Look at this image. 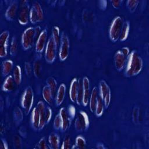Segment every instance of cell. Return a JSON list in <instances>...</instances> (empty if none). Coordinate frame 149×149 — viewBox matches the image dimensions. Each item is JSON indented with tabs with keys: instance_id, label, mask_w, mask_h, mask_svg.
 <instances>
[{
	"instance_id": "cell-41",
	"label": "cell",
	"mask_w": 149,
	"mask_h": 149,
	"mask_svg": "<svg viewBox=\"0 0 149 149\" xmlns=\"http://www.w3.org/2000/svg\"><path fill=\"white\" fill-rule=\"evenodd\" d=\"M68 113V116H69V118L70 120L74 118V117L75 116V115H76V108L73 105H70L69 107Z\"/></svg>"
},
{
	"instance_id": "cell-5",
	"label": "cell",
	"mask_w": 149,
	"mask_h": 149,
	"mask_svg": "<svg viewBox=\"0 0 149 149\" xmlns=\"http://www.w3.org/2000/svg\"><path fill=\"white\" fill-rule=\"evenodd\" d=\"M56 45L52 38L51 36L47 41L45 49V59L48 63H52L56 58Z\"/></svg>"
},
{
	"instance_id": "cell-32",
	"label": "cell",
	"mask_w": 149,
	"mask_h": 149,
	"mask_svg": "<svg viewBox=\"0 0 149 149\" xmlns=\"http://www.w3.org/2000/svg\"><path fill=\"white\" fill-rule=\"evenodd\" d=\"M41 62L40 59H36L33 63V72L36 77H39L41 75Z\"/></svg>"
},
{
	"instance_id": "cell-46",
	"label": "cell",
	"mask_w": 149,
	"mask_h": 149,
	"mask_svg": "<svg viewBox=\"0 0 149 149\" xmlns=\"http://www.w3.org/2000/svg\"><path fill=\"white\" fill-rule=\"evenodd\" d=\"M122 52L126 56H128V55H129V49L127 47H123L122 48V49H120Z\"/></svg>"
},
{
	"instance_id": "cell-15",
	"label": "cell",
	"mask_w": 149,
	"mask_h": 149,
	"mask_svg": "<svg viewBox=\"0 0 149 149\" xmlns=\"http://www.w3.org/2000/svg\"><path fill=\"white\" fill-rule=\"evenodd\" d=\"M47 37V31L46 29H44L41 31L40 36L38 37L36 43V50L37 52H42L46 43Z\"/></svg>"
},
{
	"instance_id": "cell-27",
	"label": "cell",
	"mask_w": 149,
	"mask_h": 149,
	"mask_svg": "<svg viewBox=\"0 0 149 149\" xmlns=\"http://www.w3.org/2000/svg\"><path fill=\"white\" fill-rule=\"evenodd\" d=\"M13 77L15 83L17 85H19L22 81V70L20 66H15L13 72Z\"/></svg>"
},
{
	"instance_id": "cell-26",
	"label": "cell",
	"mask_w": 149,
	"mask_h": 149,
	"mask_svg": "<svg viewBox=\"0 0 149 149\" xmlns=\"http://www.w3.org/2000/svg\"><path fill=\"white\" fill-rule=\"evenodd\" d=\"M130 30V23L129 21H125L123 23L119 40L120 41H125L127 39Z\"/></svg>"
},
{
	"instance_id": "cell-10",
	"label": "cell",
	"mask_w": 149,
	"mask_h": 149,
	"mask_svg": "<svg viewBox=\"0 0 149 149\" xmlns=\"http://www.w3.org/2000/svg\"><path fill=\"white\" fill-rule=\"evenodd\" d=\"M99 88L100 96L103 101L104 107L107 108L110 104L111 100V94L109 87L104 80H101L99 84Z\"/></svg>"
},
{
	"instance_id": "cell-35",
	"label": "cell",
	"mask_w": 149,
	"mask_h": 149,
	"mask_svg": "<svg viewBox=\"0 0 149 149\" xmlns=\"http://www.w3.org/2000/svg\"><path fill=\"white\" fill-rule=\"evenodd\" d=\"M14 116L15 119L19 123H20L23 119V112L22 110L19 107H16L14 110Z\"/></svg>"
},
{
	"instance_id": "cell-33",
	"label": "cell",
	"mask_w": 149,
	"mask_h": 149,
	"mask_svg": "<svg viewBox=\"0 0 149 149\" xmlns=\"http://www.w3.org/2000/svg\"><path fill=\"white\" fill-rule=\"evenodd\" d=\"M86 145V142L85 140V139L81 136H79L76 138V141H75V146L76 148H84Z\"/></svg>"
},
{
	"instance_id": "cell-8",
	"label": "cell",
	"mask_w": 149,
	"mask_h": 149,
	"mask_svg": "<svg viewBox=\"0 0 149 149\" xmlns=\"http://www.w3.org/2000/svg\"><path fill=\"white\" fill-rule=\"evenodd\" d=\"M70 43L68 36L65 32H62L61 38V44L59 50V56L61 61L66 60L69 54Z\"/></svg>"
},
{
	"instance_id": "cell-40",
	"label": "cell",
	"mask_w": 149,
	"mask_h": 149,
	"mask_svg": "<svg viewBox=\"0 0 149 149\" xmlns=\"http://www.w3.org/2000/svg\"><path fill=\"white\" fill-rule=\"evenodd\" d=\"M54 126L55 129H59L61 128L62 120H61V118L59 113L56 115V116H55V118L54 119Z\"/></svg>"
},
{
	"instance_id": "cell-31",
	"label": "cell",
	"mask_w": 149,
	"mask_h": 149,
	"mask_svg": "<svg viewBox=\"0 0 149 149\" xmlns=\"http://www.w3.org/2000/svg\"><path fill=\"white\" fill-rule=\"evenodd\" d=\"M60 31L58 26H55L52 29V37L56 44V47H58L60 42Z\"/></svg>"
},
{
	"instance_id": "cell-29",
	"label": "cell",
	"mask_w": 149,
	"mask_h": 149,
	"mask_svg": "<svg viewBox=\"0 0 149 149\" xmlns=\"http://www.w3.org/2000/svg\"><path fill=\"white\" fill-rule=\"evenodd\" d=\"M83 94V88L82 80L81 79H79L78 80V88H77V97L76 100V103L78 105H80L82 103Z\"/></svg>"
},
{
	"instance_id": "cell-1",
	"label": "cell",
	"mask_w": 149,
	"mask_h": 149,
	"mask_svg": "<svg viewBox=\"0 0 149 149\" xmlns=\"http://www.w3.org/2000/svg\"><path fill=\"white\" fill-rule=\"evenodd\" d=\"M127 57L128 59L125 70V74L129 77L138 74L141 71L143 67V62L141 57L135 51H133Z\"/></svg>"
},
{
	"instance_id": "cell-16",
	"label": "cell",
	"mask_w": 149,
	"mask_h": 149,
	"mask_svg": "<svg viewBox=\"0 0 149 149\" xmlns=\"http://www.w3.org/2000/svg\"><path fill=\"white\" fill-rule=\"evenodd\" d=\"M17 9V1L12 2L10 5L7 8L5 16L7 20L12 21L15 19Z\"/></svg>"
},
{
	"instance_id": "cell-50",
	"label": "cell",
	"mask_w": 149,
	"mask_h": 149,
	"mask_svg": "<svg viewBox=\"0 0 149 149\" xmlns=\"http://www.w3.org/2000/svg\"><path fill=\"white\" fill-rule=\"evenodd\" d=\"M3 132H5V128L4 129L3 128V125H2V124H1V133L3 134Z\"/></svg>"
},
{
	"instance_id": "cell-38",
	"label": "cell",
	"mask_w": 149,
	"mask_h": 149,
	"mask_svg": "<svg viewBox=\"0 0 149 149\" xmlns=\"http://www.w3.org/2000/svg\"><path fill=\"white\" fill-rule=\"evenodd\" d=\"M48 145L46 143V140L44 137L41 138L36 146L34 147V148H39V149H47L48 148Z\"/></svg>"
},
{
	"instance_id": "cell-2",
	"label": "cell",
	"mask_w": 149,
	"mask_h": 149,
	"mask_svg": "<svg viewBox=\"0 0 149 149\" xmlns=\"http://www.w3.org/2000/svg\"><path fill=\"white\" fill-rule=\"evenodd\" d=\"M123 23L122 18L119 16H116L112 20L109 31V38L112 41L116 42L119 39Z\"/></svg>"
},
{
	"instance_id": "cell-18",
	"label": "cell",
	"mask_w": 149,
	"mask_h": 149,
	"mask_svg": "<svg viewBox=\"0 0 149 149\" xmlns=\"http://www.w3.org/2000/svg\"><path fill=\"white\" fill-rule=\"evenodd\" d=\"M78 88V79L74 77L72 79L69 88V97L72 102L76 101Z\"/></svg>"
},
{
	"instance_id": "cell-48",
	"label": "cell",
	"mask_w": 149,
	"mask_h": 149,
	"mask_svg": "<svg viewBox=\"0 0 149 149\" xmlns=\"http://www.w3.org/2000/svg\"><path fill=\"white\" fill-rule=\"evenodd\" d=\"M100 6L101 9L104 10L107 8V1H100L99 2Z\"/></svg>"
},
{
	"instance_id": "cell-20",
	"label": "cell",
	"mask_w": 149,
	"mask_h": 149,
	"mask_svg": "<svg viewBox=\"0 0 149 149\" xmlns=\"http://www.w3.org/2000/svg\"><path fill=\"white\" fill-rule=\"evenodd\" d=\"M59 113L61 116V120H62L61 129L63 131H65L69 127V122H70V119L69 118L68 112L66 111V109L63 107V108H61Z\"/></svg>"
},
{
	"instance_id": "cell-22",
	"label": "cell",
	"mask_w": 149,
	"mask_h": 149,
	"mask_svg": "<svg viewBox=\"0 0 149 149\" xmlns=\"http://www.w3.org/2000/svg\"><path fill=\"white\" fill-rule=\"evenodd\" d=\"M48 142L50 148L53 149H58L59 147V139L57 134L52 133L48 137Z\"/></svg>"
},
{
	"instance_id": "cell-3",
	"label": "cell",
	"mask_w": 149,
	"mask_h": 149,
	"mask_svg": "<svg viewBox=\"0 0 149 149\" xmlns=\"http://www.w3.org/2000/svg\"><path fill=\"white\" fill-rule=\"evenodd\" d=\"M34 101V93L30 86L24 91L21 99V105L26 114L29 113L32 108Z\"/></svg>"
},
{
	"instance_id": "cell-11",
	"label": "cell",
	"mask_w": 149,
	"mask_h": 149,
	"mask_svg": "<svg viewBox=\"0 0 149 149\" xmlns=\"http://www.w3.org/2000/svg\"><path fill=\"white\" fill-rule=\"evenodd\" d=\"M9 37V33L8 31H3L0 35V56L1 58L6 56L7 55Z\"/></svg>"
},
{
	"instance_id": "cell-17",
	"label": "cell",
	"mask_w": 149,
	"mask_h": 149,
	"mask_svg": "<svg viewBox=\"0 0 149 149\" xmlns=\"http://www.w3.org/2000/svg\"><path fill=\"white\" fill-rule=\"evenodd\" d=\"M98 90L97 87H94L91 90V93L89 101V106L90 109L92 112H95V107L98 97Z\"/></svg>"
},
{
	"instance_id": "cell-13",
	"label": "cell",
	"mask_w": 149,
	"mask_h": 149,
	"mask_svg": "<svg viewBox=\"0 0 149 149\" xmlns=\"http://www.w3.org/2000/svg\"><path fill=\"white\" fill-rule=\"evenodd\" d=\"M82 83L83 88L82 104L84 107H86L88 105L90 96V81L88 78L86 76L84 77L82 80Z\"/></svg>"
},
{
	"instance_id": "cell-9",
	"label": "cell",
	"mask_w": 149,
	"mask_h": 149,
	"mask_svg": "<svg viewBox=\"0 0 149 149\" xmlns=\"http://www.w3.org/2000/svg\"><path fill=\"white\" fill-rule=\"evenodd\" d=\"M30 10L29 2L27 1H22L20 5L18 21L23 25L26 24L30 19Z\"/></svg>"
},
{
	"instance_id": "cell-42",
	"label": "cell",
	"mask_w": 149,
	"mask_h": 149,
	"mask_svg": "<svg viewBox=\"0 0 149 149\" xmlns=\"http://www.w3.org/2000/svg\"><path fill=\"white\" fill-rule=\"evenodd\" d=\"M52 117V110L49 107H46V111H45V122L46 123H48L49 120H51Z\"/></svg>"
},
{
	"instance_id": "cell-6",
	"label": "cell",
	"mask_w": 149,
	"mask_h": 149,
	"mask_svg": "<svg viewBox=\"0 0 149 149\" xmlns=\"http://www.w3.org/2000/svg\"><path fill=\"white\" fill-rule=\"evenodd\" d=\"M90 121L88 116L84 111H80L77 115L74 120V127L77 131L86 130L89 127Z\"/></svg>"
},
{
	"instance_id": "cell-12",
	"label": "cell",
	"mask_w": 149,
	"mask_h": 149,
	"mask_svg": "<svg viewBox=\"0 0 149 149\" xmlns=\"http://www.w3.org/2000/svg\"><path fill=\"white\" fill-rule=\"evenodd\" d=\"M127 56H126L121 51L118 50L114 55V63L116 69L118 71L122 70L125 66Z\"/></svg>"
},
{
	"instance_id": "cell-30",
	"label": "cell",
	"mask_w": 149,
	"mask_h": 149,
	"mask_svg": "<svg viewBox=\"0 0 149 149\" xmlns=\"http://www.w3.org/2000/svg\"><path fill=\"white\" fill-rule=\"evenodd\" d=\"M104 104L103 101L101 99V97L98 95L96 107H95V112H94L95 113V115L98 117L101 116L103 114L104 108Z\"/></svg>"
},
{
	"instance_id": "cell-39",
	"label": "cell",
	"mask_w": 149,
	"mask_h": 149,
	"mask_svg": "<svg viewBox=\"0 0 149 149\" xmlns=\"http://www.w3.org/2000/svg\"><path fill=\"white\" fill-rule=\"evenodd\" d=\"M70 146H71L70 137L69 136H66L63 139V142H62L61 148L62 149H68L71 147Z\"/></svg>"
},
{
	"instance_id": "cell-24",
	"label": "cell",
	"mask_w": 149,
	"mask_h": 149,
	"mask_svg": "<svg viewBox=\"0 0 149 149\" xmlns=\"http://www.w3.org/2000/svg\"><path fill=\"white\" fill-rule=\"evenodd\" d=\"M42 94L43 98L45 101V102H47L48 104L51 105L52 104L54 96L49 88L47 85L43 87Z\"/></svg>"
},
{
	"instance_id": "cell-19",
	"label": "cell",
	"mask_w": 149,
	"mask_h": 149,
	"mask_svg": "<svg viewBox=\"0 0 149 149\" xmlns=\"http://www.w3.org/2000/svg\"><path fill=\"white\" fill-rule=\"evenodd\" d=\"M66 87L65 84L64 83H62L59 86L57 90L56 95L55 101H56V104L58 106L61 105L62 103L63 102L65 99V94H66Z\"/></svg>"
},
{
	"instance_id": "cell-28",
	"label": "cell",
	"mask_w": 149,
	"mask_h": 149,
	"mask_svg": "<svg viewBox=\"0 0 149 149\" xmlns=\"http://www.w3.org/2000/svg\"><path fill=\"white\" fill-rule=\"evenodd\" d=\"M46 83H47V86L49 88L54 97L56 95V91L57 90V83L56 80H55L54 78L50 77L47 79Z\"/></svg>"
},
{
	"instance_id": "cell-47",
	"label": "cell",
	"mask_w": 149,
	"mask_h": 149,
	"mask_svg": "<svg viewBox=\"0 0 149 149\" xmlns=\"http://www.w3.org/2000/svg\"><path fill=\"white\" fill-rule=\"evenodd\" d=\"M0 148H2V149H8V148L7 143L3 139L1 140V146H0Z\"/></svg>"
},
{
	"instance_id": "cell-49",
	"label": "cell",
	"mask_w": 149,
	"mask_h": 149,
	"mask_svg": "<svg viewBox=\"0 0 149 149\" xmlns=\"http://www.w3.org/2000/svg\"><path fill=\"white\" fill-rule=\"evenodd\" d=\"M97 147L98 148H99V149H104V148H105V147H104V145L102 144H98L97 145Z\"/></svg>"
},
{
	"instance_id": "cell-36",
	"label": "cell",
	"mask_w": 149,
	"mask_h": 149,
	"mask_svg": "<svg viewBox=\"0 0 149 149\" xmlns=\"http://www.w3.org/2000/svg\"><path fill=\"white\" fill-rule=\"evenodd\" d=\"M139 2V1H137V0H129V1H127V2H126V5H127V7L128 9L130 12H133L136 10Z\"/></svg>"
},
{
	"instance_id": "cell-14",
	"label": "cell",
	"mask_w": 149,
	"mask_h": 149,
	"mask_svg": "<svg viewBox=\"0 0 149 149\" xmlns=\"http://www.w3.org/2000/svg\"><path fill=\"white\" fill-rule=\"evenodd\" d=\"M36 107L38 111L39 115H40V123H39L38 130H41L46 124V122H45L46 107L42 101H40L37 103Z\"/></svg>"
},
{
	"instance_id": "cell-7",
	"label": "cell",
	"mask_w": 149,
	"mask_h": 149,
	"mask_svg": "<svg viewBox=\"0 0 149 149\" xmlns=\"http://www.w3.org/2000/svg\"><path fill=\"white\" fill-rule=\"evenodd\" d=\"M44 18V13L40 4L38 2H34L30 10V20L36 24L41 22Z\"/></svg>"
},
{
	"instance_id": "cell-43",
	"label": "cell",
	"mask_w": 149,
	"mask_h": 149,
	"mask_svg": "<svg viewBox=\"0 0 149 149\" xmlns=\"http://www.w3.org/2000/svg\"><path fill=\"white\" fill-rule=\"evenodd\" d=\"M24 69H25V72H26V73L27 76H30L31 75V66L29 62H25L24 63Z\"/></svg>"
},
{
	"instance_id": "cell-25",
	"label": "cell",
	"mask_w": 149,
	"mask_h": 149,
	"mask_svg": "<svg viewBox=\"0 0 149 149\" xmlns=\"http://www.w3.org/2000/svg\"><path fill=\"white\" fill-rule=\"evenodd\" d=\"M31 121L33 127L38 130L39 123H40V115L37 107L34 108L31 113Z\"/></svg>"
},
{
	"instance_id": "cell-23",
	"label": "cell",
	"mask_w": 149,
	"mask_h": 149,
	"mask_svg": "<svg viewBox=\"0 0 149 149\" xmlns=\"http://www.w3.org/2000/svg\"><path fill=\"white\" fill-rule=\"evenodd\" d=\"M13 66V62L10 59H7L2 62V72L3 76L8 75L11 72Z\"/></svg>"
},
{
	"instance_id": "cell-45",
	"label": "cell",
	"mask_w": 149,
	"mask_h": 149,
	"mask_svg": "<svg viewBox=\"0 0 149 149\" xmlns=\"http://www.w3.org/2000/svg\"><path fill=\"white\" fill-rule=\"evenodd\" d=\"M111 2L112 3V6L115 8H118L121 5L122 1H120V0H119V1H111Z\"/></svg>"
},
{
	"instance_id": "cell-4",
	"label": "cell",
	"mask_w": 149,
	"mask_h": 149,
	"mask_svg": "<svg viewBox=\"0 0 149 149\" xmlns=\"http://www.w3.org/2000/svg\"><path fill=\"white\" fill-rule=\"evenodd\" d=\"M36 42L35 30L32 27L27 28L23 32L22 37V44L24 49H30Z\"/></svg>"
},
{
	"instance_id": "cell-21",
	"label": "cell",
	"mask_w": 149,
	"mask_h": 149,
	"mask_svg": "<svg viewBox=\"0 0 149 149\" xmlns=\"http://www.w3.org/2000/svg\"><path fill=\"white\" fill-rule=\"evenodd\" d=\"M15 83L13 77L11 75L8 76L3 83L2 90L6 92L13 91L15 88Z\"/></svg>"
},
{
	"instance_id": "cell-37",
	"label": "cell",
	"mask_w": 149,
	"mask_h": 149,
	"mask_svg": "<svg viewBox=\"0 0 149 149\" xmlns=\"http://www.w3.org/2000/svg\"><path fill=\"white\" fill-rule=\"evenodd\" d=\"M132 120L134 124L137 125L139 122V108L135 107L132 112Z\"/></svg>"
},
{
	"instance_id": "cell-44",
	"label": "cell",
	"mask_w": 149,
	"mask_h": 149,
	"mask_svg": "<svg viewBox=\"0 0 149 149\" xmlns=\"http://www.w3.org/2000/svg\"><path fill=\"white\" fill-rule=\"evenodd\" d=\"M35 30V39H36V42L37 41L38 37L40 35L41 33V27L40 26H37L36 28H34Z\"/></svg>"
},
{
	"instance_id": "cell-34",
	"label": "cell",
	"mask_w": 149,
	"mask_h": 149,
	"mask_svg": "<svg viewBox=\"0 0 149 149\" xmlns=\"http://www.w3.org/2000/svg\"><path fill=\"white\" fill-rule=\"evenodd\" d=\"M17 49V43L15 37H13L10 42V54L12 56L15 55Z\"/></svg>"
}]
</instances>
